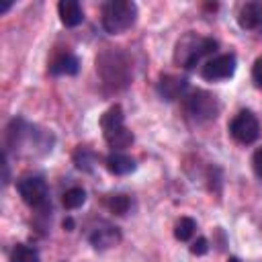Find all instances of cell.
<instances>
[{
    "label": "cell",
    "mask_w": 262,
    "mask_h": 262,
    "mask_svg": "<svg viewBox=\"0 0 262 262\" xmlns=\"http://www.w3.org/2000/svg\"><path fill=\"white\" fill-rule=\"evenodd\" d=\"M186 88H188V82L178 76H164L158 84V90L164 100H176V98L184 96Z\"/></svg>",
    "instance_id": "30bf717a"
},
{
    "label": "cell",
    "mask_w": 262,
    "mask_h": 262,
    "mask_svg": "<svg viewBox=\"0 0 262 262\" xmlns=\"http://www.w3.org/2000/svg\"><path fill=\"white\" fill-rule=\"evenodd\" d=\"M80 70V61L74 53H63L59 57H55L49 66V72L53 76H76Z\"/></svg>",
    "instance_id": "4fadbf2b"
},
{
    "label": "cell",
    "mask_w": 262,
    "mask_h": 262,
    "mask_svg": "<svg viewBox=\"0 0 262 262\" xmlns=\"http://www.w3.org/2000/svg\"><path fill=\"white\" fill-rule=\"evenodd\" d=\"M237 25L244 31L262 33V2H246L237 12Z\"/></svg>",
    "instance_id": "ba28073f"
},
{
    "label": "cell",
    "mask_w": 262,
    "mask_h": 262,
    "mask_svg": "<svg viewBox=\"0 0 262 262\" xmlns=\"http://www.w3.org/2000/svg\"><path fill=\"white\" fill-rule=\"evenodd\" d=\"M102 29L108 35H121L127 29H131L137 20V6L129 0H111L102 4L100 10Z\"/></svg>",
    "instance_id": "7a4b0ae2"
},
{
    "label": "cell",
    "mask_w": 262,
    "mask_h": 262,
    "mask_svg": "<svg viewBox=\"0 0 262 262\" xmlns=\"http://www.w3.org/2000/svg\"><path fill=\"white\" fill-rule=\"evenodd\" d=\"M57 12H59V18L66 27H78L82 20H84V10L80 6V2L76 0H61L57 4Z\"/></svg>",
    "instance_id": "8fae6325"
},
{
    "label": "cell",
    "mask_w": 262,
    "mask_h": 262,
    "mask_svg": "<svg viewBox=\"0 0 262 262\" xmlns=\"http://www.w3.org/2000/svg\"><path fill=\"white\" fill-rule=\"evenodd\" d=\"M63 229H68V231H72V229H74V219H72V217L63 219Z\"/></svg>",
    "instance_id": "7402d4cb"
},
{
    "label": "cell",
    "mask_w": 262,
    "mask_h": 262,
    "mask_svg": "<svg viewBox=\"0 0 262 262\" xmlns=\"http://www.w3.org/2000/svg\"><path fill=\"white\" fill-rule=\"evenodd\" d=\"M61 203H63V207H66L68 211L78 209V207H82V205L86 203V190L80 188V186H72V188H68V190L63 192Z\"/></svg>",
    "instance_id": "9a60e30c"
},
{
    "label": "cell",
    "mask_w": 262,
    "mask_h": 262,
    "mask_svg": "<svg viewBox=\"0 0 262 262\" xmlns=\"http://www.w3.org/2000/svg\"><path fill=\"white\" fill-rule=\"evenodd\" d=\"M196 231V221L192 217H180V221L174 227V235L180 242H188Z\"/></svg>",
    "instance_id": "2e32d148"
},
{
    "label": "cell",
    "mask_w": 262,
    "mask_h": 262,
    "mask_svg": "<svg viewBox=\"0 0 262 262\" xmlns=\"http://www.w3.org/2000/svg\"><path fill=\"white\" fill-rule=\"evenodd\" d=\"M227 262H239V258H235V256H231V258H229Z\"/></svg>",
    "instance_id": "cb8c5ba5"
},
{
    "label": "cell",
    "mask_w": 262,
    "mask_h": 262,
    "mask_svg": "<svg viewBox=\"0 0 262 262\" xmlns=\"http://www.w3.org/2000/svg\"><path fill=\"white\" fill-rule=\"evenodd\" d=\"M74 162H76V166H78L80 170L90 172V170H92V164H94V154H92L90 149H86V147H80V149L74 154Z\"/></svg>",
    "instance_id": "ac0fdd59"
},
{
    "label": "cell",
    "mask_w": 262,
    "mask_h": 262,
    "mask_svg": "<svg viewBox=\"0 0 262 262\" xmlns=\"http://www.w3.org/2000/svg\"><path fill=\"white\" fill-rule=\"evenodd\" d=\"M16 190L20 194V199L37 211H47L51 209L49 203V186L41 176H25L16 182Z\"/></svg>",
    "instance_id": "277c9868"
},
{
    "label": "cell",
    "mask_w": 262,
    "mask_h": 262,
    "mask_svg": "<svg viewBox=\"0 0 262 262\" xmlns=\"http://www.w3.org/2000/svg\"><path fill=\"white\" fill-rule=\"evenodd\" d=\"M10 262H41V256L37 248L27 244H16L10 252Z\"/></svg>",
    "instance_id": "5bb4252c"
},
{
    "label": "cell",
    "mask_w": 262,
    "mask_h": 262,
    "mask_svg": "<svg viewBox=\"0 0 262 262\" xmlns=\"http://www.w3.org/2000/svg\"><path fill=\"white\" fill-rule=\"evenodd\" d=\"M10 6H12V4H10V2H8V4H2V6H0V12H6V10H8V8H10Z\"/></svg>",
    "instance_id": "603a6c76"
},
{
    "label": "cell",
    "mask_w": 262,
    "mask_h": 262,
    "mask_svg": "<svg viewBox=\"0 0 262 262\" xmlns=\"http://www.w3.org/2000/svg\"><path fill=\"white\" fill-rule=\"evenodd\" d=\"M186 113L196 121H209L219 115V102L211 92L194 90L186 96Z\"/></svg>",
    "instance_id": "8992f818"
},
{
    "label": "cell",
    "mask_w": 262,
    "mask_h": 262,
    "mask_svg": "<svg viewBox=\"0 0 262 262\" xmlns=\"http://www.w3.org/2000/svg\"><path fill=\"white\" fill-rule=\"evenodd\" d=\"M217 47H219V43L213 37H203V35H196V33H186L176 43L174 61L180 63L186 70H192L205 57L213 55L217 51Z\"/></svg>",
    "instance_id": "6da1fadb"
},
{
    "label": "cell",
    "mask_w": 262,
    "mask_h": 262,
    "mask_svg": "<svg viewBox=\"0 0 262 262\" xmlns=\"http://www.w3.org/2000/svg\"><path fill=\"white\" fill-rule=\"evenodd\" d=\"M237 68V59L233 53H221L215 57H209L203 68H201V76L209 82H219V80H227L235 74Z\"/></svg>",
    "instance_id": "52a82bcc"
},
{
    "label": "cell",
    "mask_w": 262,
    "mask_h": 262,
    "mask_svg": "<svg viewBox=\"0 0 262 262\" xmlns=\"http://www.w3.org/2000/svg\"><path fill=\"white\" fill-rule=\"evenodd\" d=\"M252 166H254V172H256L258 176H262V147L254 154V158H252Z\"/></svg>",
    "instance_id": "44dd1931"
},
{
    "label": "cell",
    "mask_w": 262,
    "mask_h": 262,
    "mask_svg": "<svg viewBox=\"0 0 262 262\" xmlns=\"http://www.w3.org/2000/svg\"><path fill=\"white\" fill-rule=\"evenodd\" d=\"M106 207L115 215H125L129 211V207H131V201H129L127 194H111L106 199Z\"/></svg>",
    "instance_id": "e0dca14e"
},
{
    "label": "cell",
    "mask_w": 262,
    "mask_h": 262,
    "mask_svg": "<svg viewBox=\"0 0 262 262\" xmlns=\"http://www.w3.org/2000/svg\"><path fill=\"white\" fill-rule=\"evenodd\" d=\"M252 80L258 88H262V57H258L254 61V68H252Z\"/></svg>",
    "instance_id": "ffe728a7"
},
{
    "label": "cell",
    "mask_w": 262,
    "mask_h": 262,
    "mask_svg": "<svg viewBox=\"0 0 262 262\" xmlns=\"http://www.w3.org/2000/svg\"><path fill=\"white\" fill-rule=\"evenodd\" d=\"M229 135L242 145L254 143L260 137V123L256 115L252 111H239L229 123Z\"/></svg>",
    "instance_id": "5b68a950"
},
{
    "label": "cell",
    "mask_w": 262,
    "mask_h": 262,
    "mask_svg": "<svg viewBox=\"0 0 262 262\" xmlns=\"http://www.w3.org/2000/svg\"><path fill=\"white\" fill-rule=\"evenodd\" d=\"M100 127H102V135H104L106 143L115 151H121L133 143V133L125 127V115H123V108L119 104H113L102 115Z\"/></svg>",
    "instance_id": "3957f363"
},
{
    "label": "cell",
    "mask_w": 262,
    "mask_h": 262,
    "mask_svg": "<svg viewBox=\"0 0 262 262\" xmlns=\"http://www.w3.org/2000/svg\"><path fill=\"white\" fill-rule=\"evenodd\" d=\"M106 168H108V172L115 174V176H125V174H131V172L137 168V164H135V160H133L131 156L121 154V151H113V154L106 158Z\"/></svg>",
    "instance_id": "7c38bea8"
},
{
    "label": "cell",
    "mask_w": 262,
    "mask_h": 262,
    "mask_svg": "<svg viewBox=\"0 0 262 262\" xmlns=\"http://www.w3.org/2000/svg\"><path fill=\"white\" fill-rule=\"evenodd\" d=\"M190 252L194 254V256H205L207 252H209V242H207V237H196L194 242H192V246H190Z\"/></svg>",
    "instance_id": "d6986e66"
},
{
    "label": "cell",
    "mask_w": 262,
    "mask_h": 262,
    "mask_svg": "<svg viewBox=\"0 0 262 262\" xmlns=\"http://www.w3.org/2000/svg\"><path fill=\"white\" fill-rule=\"evenodd\" d=\"M88 239H90V244H92L96 250H108V248H113L115 244H119L121 231H119L115 225L102 223L100 227H96V229L88 235Z\"/></svg>",
    "instance_id": "9c48e42d"
}]
</instances>
